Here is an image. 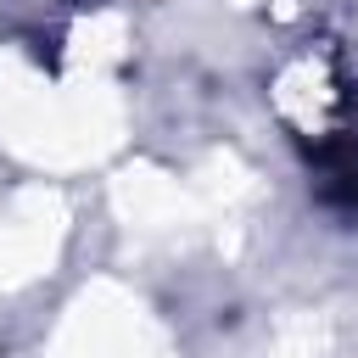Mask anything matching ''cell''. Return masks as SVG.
Masks as SVG:
<instances>
[{
    "mask_svg": "<svg viewBox=\"0 0 358 358\" xmlns=\"http://www.w3.org/2000/svg\"><path fill=\"white\" fill-rule=\"evenodd\" d=\"M313 179L324 207L358 218V95H347L313 134Z\"/></svg>",
    "mask_w": 358,
    "mask_h": 358,
    "instance_id": "cell-1",
    "label": "cell"
}]
</instances>
